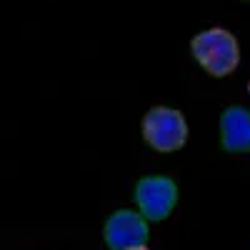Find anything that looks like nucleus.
I'll list each match as a JSON object with an SVG mask.
<instances>
[{
	"mask_svg": "<svg viewBox=\"0 0 250 250\" xmlns=\"http://www.w3.org/2000/svg\"><path fill=\"white\" fill-rule=\"evenodd\" d=\"M193 55L198 58L200 65L210 73V75H228L238 68L240 60V50H238V40L223 30V28H213L205 30L200 35L193 38Z\"/></svg>",
	"mask_w": 250,
	"mask_h": 250,
	"instance_id": "nucleus-1",
	"label": "nucleus"
},
{
	"mask_svg": "<svg viewBox=\"0 0 250 250\" xmlns=\"http://www.w3.org/2000/svg\"><path fill=\"white\" fill-rule=\"evenodd\" d=\"M143 135L155 150L170 153L183 148L188 138L185 118L173 108H153L143 120Z\"/></svg>",
	"mask_w": 250,
	"mask_h": 250,
	"instance_id": "nucleus-2",
	"label": "nucleus"
},
{
	"mask_svg": "<svg viewBox=\"0 0 250 250\" xmlns=\"http://www.w3.org/2000/svg\"><path fill=\"white\" fill-rule=\"evenodd\" d=\"M178 200V188L170 178H143L135 188V203L145 220L168 218Z\"/></svg>",
	"mask_w": 250,
	"mask_h": 250,
	"instance_id": "nucleus-3",
	"label": "nucleus"
},
{
	"mask_svg": "<svg viewBox=\"0 0 250 250\" xmlns=\"http://www.w3.org/2000/svg\"><path fill=\"white\" fill-rule=\"evenodd\" d=\"M103 235H105V243L110 245V250L143 248L148 243V223H145L143 215H138L133 210H118L105 223Z\"/></svg>",
	"mask_w": 250,
	"mask_h": 250,
	"instance_id": "nucleus-4",
	"label": "nucleus"
},
{
	"mask_svg": "<svg viewBox=\"0 0 250 250\" xmlns=\"http://www.w3.org/2000/svg\"><path fill=\"white\" fill-rule=\"evenodd\" d=\"M220 135L223 145L230 153L250 150V113L245 108H228L220 115Z\"/></svg>",
	"mask_w": 250,
	"mask_h": 250,
	"instance_id": "nucleus-5",
	"label": "nucleus"
},
{
	"mask_svg": "<svg viewBox=\"0 0 250 250\" xmlns=\"http://www.w3.org/2000/svg\"><path fill=\"white\" fill-rule=\"evenodd\" d=\"M130 250H148V245H143V248H130Z\"/></svg>",
	"mask_w": 250,
	"mask_h": 250,
	"instance_id": "nucleus-6",
	"label": "nucleus"
}]
</instances>
